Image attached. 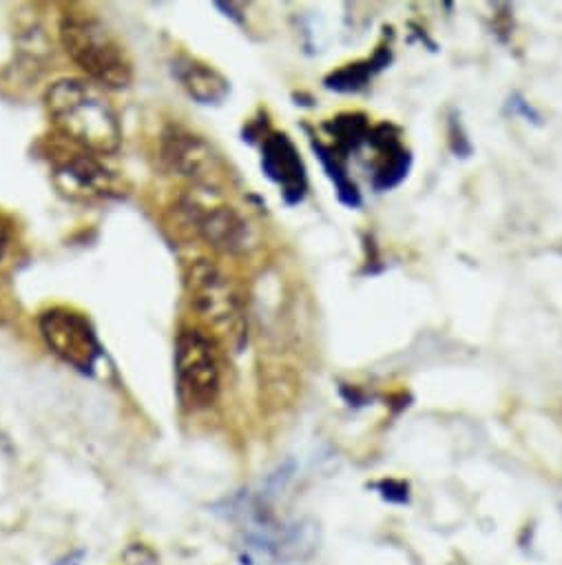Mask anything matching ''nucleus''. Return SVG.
<instances>
[{"label":"nucleus","mask_w":562,"mask_h":565,"mask_svg":"<svg viewBox=\"0 0 562 565\" xmlns=\"http://www.w3.org/2000/svg\"><path fill=\"white\" fill-rule=\"evenodd\" d=\"M45 107L52 125L69 145L94 156H114L122 147L120 116L91 81H56L45 92Z\"/></svg>","instance_id":"1"},{"label":"nucleus","mask_w":562,"mask_h":565,"mask_svg":"<svg viewBox=\"0 0 562 565\" xmlns=\"http://www.w3.org/2000/svg\"><path fill=\"white\" fill-rule=\"evenodd\" d=\"M186 300L197 316L202 331L217 344L233 351L246 340V313L230 277L210 259H191L184 268Z\"/></svg>","instance_id":"2"},{"label":"nucleus","mask_w":562,"mask_h":565,"mask_svg":"<svg viewBox=\"0 0 562 565\" xmlns=\"http://www.w3.org/2000/svg\"><path fill=\"white\" fill-rule=\"evenodd\" d=\"M67 56L105 89H125L133 81V65L122 43L91 14H65L58 25Z\"/></svg>","instance_id":"3"},{"label":"nucleus","mask_w":562,"mask_h":565,"mask_svg":"<svg viewBox=\"0 0 562 565\" xmlns=\"http://www.w3.org/2000/svg\"><path fill=\"white\" fill-rule=\"evenodd\" d=\"M219 382L215 342L202 329H182L175 340V391L182 408L197 413L213 406Z\"/></svg>","instance_id":"4"},{"label":"nucleus","mask_w":562,"mask_h":565,"mask_svg":"<svg viewBox=\"0 0 562 565\" xmlns=\"http://www.w3.org/2000/svg\"><path fill=\"white\" fill-rule=\"evenodd\" d=\"M186 224L215 250L244 253L252 246L255 233L246 217L226 204L217 189L195 186L180 200Z\"/></svg>","instance_id":"5"},{"label":"nucleus","mask_w":562,"mask_h":565,"mask_svg":"<svg viewBox=\"0 0 562 565\" xmlns=\"http://www.w3.org/2000/svg\"><path fill=\"white\" fill-rule=\"evenodd\" d=\"M47 349L67 366L91 375L102 360V344L91 320L72 307H50L39 316Z\"/></svg>","instance_id":"6"},{"label":"nucleus","mask_w":562,"mask_h":565,"mask_svg":"<svg viewBox=\"0 0 562 565\" xmlns=\"http://www.w3.org/2000/svg\"><path fill=\"white\" fill-rule=\"evenodd\" d=\"M160 158L171 173L191 180L195 186L217 189L224 178V164L217 151L202 136L182 125H169L162 131Z\"/></svg>","instance_id":"7"},{"label":"nucleus","mask_w":562,"mask_h":565,"mask_svg":"<svg viewBox=\"0 0 562 565\" xmlns=\"http://www.w3.org/2000/svg\"><path fill=\"white\" fill-rule=\"evenodd\" d=\"M54 180L63 193L69 198L94 200L109 198L116 193L114 173L98 160V156L83 151L72 145V149H61L54 158Z\"/></svg>","instance_id":"8"},{"label":"nucleus","mask_w":562,"mask_h":565,"mask_svg":"<svg viewBox=\"0 0 562 565\" xmlns=\"http://www.w3.org/2000/svg\"><path fill=\"white\" fill-rule=\"evenodd\" d=\"M261 167L268 178L281 186V193H284L289 204H295L304 198L306 169L289 136L272 134L270 138H266Z\"/></svg>","instance_id":"9"},{"label":"nucleus","mask_w":562,"mask_h":565,"mask_svg":"<svg viewBox=\"0 0 562 565\" xmlns=\"http://www.w3.org/2000/svg\"><path fill=\"white\" fill-rule=\"evenodd\" d=\"M173 76L177 78L182 89L202 105H217L230 92L228 81L215 67L186 54L173 61Z\"/></svg>","instance_id":"10"},{"label":"nucleus","mask_w":562,"mask_h":565,"mask_svg":"<svg viewBox=\"0 0 562 565\" xmlns=\"http://www.w3.org/2000/svg\"><path fill=\"white\" fill-rule=\"evenodd\" d=\"M12 242H14V222L6 211H0V262L6 259Z\"/></svg>","instance_id":"11"}]
</instances>
